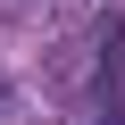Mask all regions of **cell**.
<instances>
[{
  "label": "cell",
  "mask_w": 125,
  "mask_h": 125,
  "mask_svg": "<svg viewBox=\"0 0 125 125\" xmlns=\"http://www.w3.org/2000/svg\"><path fill=\"white\" fill-rule=\"evenodd\" d=\"M0 117H9V83H0Z\"/></svg>",
  "instance_id": "obj_1"
}]
</instances>
